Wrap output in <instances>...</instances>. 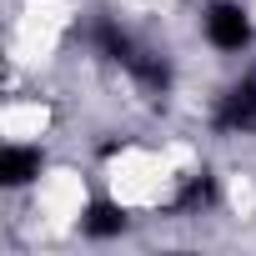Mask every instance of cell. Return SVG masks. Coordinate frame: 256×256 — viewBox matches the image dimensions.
Listing matches in <instances>:
<instances>
[{"label":"cell","mask_w":256,"mask_h":256,"mask_svg":"<svg viewBox=\"0 0 256 256\" xmlns=\"http://www.w3.org/2000/svg\"><path fill=\"white\" fill-rule=\"evenodd\" d=\"M201 26H206V40L216 50H246V40H251V20H246L241 6H231V0H216Z\"/></svg>","instance_id":"cell-1"},{"label":"cell","mask_w":256,"mask_h":256,"mask_svg":"<svg viewBox=\"0 0 256 256\" xmlns=\"http://www.w3.org/2000/svg\"><path fill=\"white\" fill-rule=\"evenodd\" d=\"M216 126H221V131H241V136L256 131V80H241V86H231L221 96Z\"/></svg>","instance_id":"cell-2"},{"label":"cell","mask_w":256,"mask_h":256,"mask_svg":"<svg viewBox=\"0 0 256 256\" xmlns=\"http://www.w3.org/2000/svg\"><path fill=\"white\" fill-rule=\"evenodd\" d=\"M36 176H40V151L10 146L6 156H0V181H6V186H26V181H36Z\"/></svg>","instance_id":"cell-3"},{"label":"cell","mask_w":256,"mask_h":256,"mask_svg":"<svg viewBox=\"0 0 256 256\" xmlns=\"http://www.w3.org/2000/svg\"><path fill=\"white\" fill-rule=\"evenodd\" d=\"M80 226H86V236H120V231H126V211L110 206V201H96Z\"/></svg>","instance_id":"cell-4"},{"label":"cell","mask_w":256,"mask_h":256,"mask_svg":"<svg viewBox=\"0 0 256 256\" xmlns=\"http://www.w3.org/2000/svg\"><path fill=\"white\" fill-rule=\"evenodd\" d=\"M211 201H216V181H211L206 171H196V176L181 186V196H176L181 211H201V206H211Z\"/></svg>","instance_id":"cell-5"}]
</instances>
